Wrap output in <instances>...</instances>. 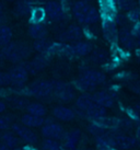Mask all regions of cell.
I'll use <instances>...</instances> for the list:
<instances>
[{
  "mask_svg": "<svg viewBox=\"0 0 140 150\" xmlns=\"http://www.w3.org/2000/svg\"><path fill=\"white\" fill-rule=\"evenodd\" d=\"M11 122L8 117L6 116H0V130H6L9 127H11Z\"/></svg>",
  "mask_w": 140,
  "mask_h": 150,
  "instance_id": "obj_37",
  "label": "cell"
},
{
  "mask_svg": "<svg viewBox=\"0 0 140 150\" xmlns=\"http://www.w3.org/2000/svg\"><path fill=\"white\" fill-rule=\"evenodd\" d=\"M118 41L122 44L125 50H132L137 45V38L134 35L132 31L127 26H123L119 30V35H118Z\"/></svg>",
  "mask_w": 140,
  "mask_h": 150,
  "instance_id": "obj_10",
  "label": "cell"
},
{
  "mask_svg": "<svg viewBox=\"0 0 140 150\" xmlns=\"http://www.w3.org/2000/svg\"><path fill=\"white\" fill-rule=\"evenodd\" d=\"M105 81V75L98 70H86L77 80V87L82 91H91Z\"/></svg>",
  "mask_w": 140,
  "mask_h": 150,
  "instance_id": "obj_2",
  "label": "cell"
},
{
  "mask_svg": "<svg viewBox=\"0 0 140 150\" xmlns=\"http://www.w3.org/2000/svg\"><path fill=\"white\" fill-rule=\"evenodd\" d=\"M72 50H74V54L76 56H86V55L91 53L92 46H91L90 43L78 42L74 45H72Z\"/></svg>",
  "mask_w": 140,
  "mask_h": 150,
  "instance_id": "obj_25",
  "label": "cell"
},
{
  "mask_svg": "<svg viewBox=\"0 0 140 150\" xmlns=\"http://www.w3.org/2000/svg\"><path fill=\"white\" fill-rule=\"evenodd\" d=\"M4 110H6V105H4V102H1V101H0V113H2Z\"/></svg>",
  "mask_w": 140,
  "mask_h": 150,
  "instance_id": "obj_41",
  "label": "cell"
},
{
  "mask_svg": "<svg viewBox=\"0 0 140 150\" xmlns=\"http://www.w3.org/2000/svg\"><path fill=\"white\" fill-rule=\"evenodd\" d=\"M53 86V93L59 100L64 101V102H70L74 98V90L69 84L60 82V81H54Z\"/></svg>",
  "mask_w": 140,
  "mask_h": 150,
  "instance_id": "obj_7",
  "label": "cell"
},
{
  "mask_svg": "<svg viewBox=\"0 0 140 150\" xmlns=\"http://www.w3.org/2000/svg\"><path fill=\"white\" fill-rule=\"evenodd\" d=\"M42 134L43 136L48 139H55V140H59L62 139L64 135H65V130L57 123H47L44 124L43 128H42Z\"/></svg>",
  "mask_w": 140,
  "mask_h": 150,
  "instance_id": "obj_11",
  "label": "cell"
},
{
  "mask_svg": "<svg viewBox=\"0 0 140 150\" xmlns=\"http://www.w3.org/2000/svg\"><path fill=\"white\" fill-rule=\"evenodd\" d=\"M83 116L91 120L92 122H95L100 120V118H102V117L106 116V108L95 103L92 108H89L87 112L84 113Z\"/></svg>",
  "mask_w": 140,
  "mask_h": 150,
  "instance_id": "obj_20",
  "label": "cell"
},
{
  "mask_svg": "<svg viewBox=\"0 0 140 150\" xmlns=\"http://www.w3.org/2000/svg\"><path fill=\"white\" fill-rule=\"evenodd\" d=\"M30 36L34 40H43L47 35V30L41 23H33L29 29Z\"/></svg>",
  "mask_w": 140,
  "mask_h": 150,
  "instance_id": "obj_24",
  "label": "cell"
},
{
  "mask_svg": "<svg viewBox=\"0 0 140 150\" xmlns=\"http://www.w3.org/2000/svg\"><path fill=\"white\" fill-rule=\"evenodd\" d=\"M21 123L23 125L28 126L30 128H33V127H41V126H44L45 124V120L44 117L41 116H35L33 114H24L23 116L21 117Z\"/></svg>",
  "mask_w": 140,
  "mask_h": 150,
  "instance_id": "obj_19",
  "label": "cell"
},
{
  "mask_svg": "<svg viewBox=\"0 0 140 150\" xmlns=\"http://www.w3.org/2000/svg\"><path fill=\"white\" fill-rule=\"evenodd\" d=\"M38 1H44V0H38Z\"/></svg>",
  "mask_w": 140,
  "mask_h": 150,
  "instance_id": "obj_49",
  "label": "cell"
},
{
  "mask_svg": "<svg viewBox=\"0 0 140 150\" xmlns=\"http://www.w3.org/2000/svg\"><path fill=\"white\" fill-rule=\"evenodd\" d=\"M138 4H139V7H140V0H138Z\"/></svg>",
  "mask_w": 140,
  "mask_h": 150,
  "instance_id": "obj_46",
  "label": "cell"
},
{
  "mask_svg": "<svg viewBox=\"0 0 140 150\" xmlns=\"http://www.w3.org/2000/svg\"><path fill=\"white\" fill-rule=\"evenodd\" d=\"M11 129L21 140H23V142L29 144V145H33V144H35L37 142L36 134L34 133L30 127L23 125L22 123L21 124H12Z\"/></svg>",
  "mask_w": 140,
  "mask_h": 150,
  "instance_id": "obj_6",
  "label": "cell"
},
{
  "mask_svg": "<svg viewBox=\"0 0 140 150\" xmlns=\"http://www.w3.org/2000/svg\"><path fill=\"white\" fill-rule=\"evenodd\" d=\"M45 10H46V14L52 20H54V21L62 19V14H64L62 6L59 2H57V1H48L46 4Z\"/></svg>",
  "mask_w": 140,
  "mask_h": 150,
  "instance_id": "obj_15",
  "label": "cell"
},
{
  "mask_svg": "<svg viewBox=\"0 0 140 150\" xmlns=\"http://www.w3.org/2000/svg\"><path fill=\"white\" fill-rule=\"evenodd\" d=\"M107 58L106 56V53L104 52V50H96L94 52L92 56H91V59L94 62V63H103L105 62Z\"/></svg>",
  "mask_w": 140,
  "mask_h": 150,
  "instance_id": "obj_35",
  "label": "cell"
},
{
  "mask_svg": "<svg viewBox=\"0 0 140 150\" xmlns=\"http://www.w3.org/2000/svg\"><path fill=\"white\" fill-rule=\"evenodd\" d=\"M114 137L115 147L117 150H130L134 149L138 144V139L134 136L127 135L126 133L120 132L119 129L111 130Z\"/></svg>",
  "mask_w": 140,
  "mask_h": 150,
  "instance_id": "obj_4",
  "label": "cell"
},
{
  "mask_svg": "<svg viewBox=\"0 0 140 150\" xmlns=\"http://www.w3.org/2000/svg\"><path fill=\"white\" fill-rule=\"evenodd\" d=\"M53 115L55 118L62 122H70L76 117V113L66 106H56L53 111Z\"/></svg>",
  "mask_w": 140,
  "mask_h": 150,
  "instance_id": "obj_17",
  "label": "cell"
},
{
  "mask_svg": "<svg viewBox=\"0 0 140 150\" xmlns=\"http://www.w3.org/2000/svg\"><path fill=\"white\" fill-rule=\"evenodd\" d=\"M72 11L76 19L82 24H93L95 22H98L100 18L98 10L83 0L77 1L74 4Z\"/></svg>",
  "mask_w": 140,
  "mask_h": 150,
  "instance_id": "obj_1",
  "label": "cell"
},
{
  "mask_svg": "<svg viewBox=\"0 0 140 150\" xmlns=\"http://www.w3.org/2000/svg\"><path fill=\"white\" fill-rule=\"evenodd\" d=\"M0 150H10L8 148V147L6 146L4 144H2V142H0Z\"/></svg>",
  "mask_w": 140,
  "mask_h": 150,
  "instance_id": "obj_42",
  "label": "cell"
},
{
  "mask_svg": "<svg viewBox=\"0 0 140 150\" xmlns=\"http://www.w3.org/2000/svg\"><path fill=\"white\" fill-rule=\"evenodd\" d=\"M127 18L128 20L132 23H139L140 22V8H134L132 10L128 11L127 13Z\"/></svg>",
  "mask_w": 140,
  "mask_h": 150,
  "instance_id": "obj_34",
  "label": "cell"
},
{
  "mask_svg": "<svg viewBox=\"0 0 140 150\" xmlns=\"http://www.w3.org/2000/svg\"><path fill=\"white\" fill-rule=\"evenodd\" d=\"M102 30H103V35L106 38V41L111 44H116L118 42V35L119 31L117 29V23L115 20H103L102 23Z\"/></svg>",
  "mask_w": 140,
  "mask_h": 150,
  "instance_id": "obj_8",
  "label": "cell"
},
{
  "mask_svg": "<svg viewBox=\"0 0 140 150\" xmlns=\"http://www.w3.org/2000/svg\"><path fill=\"white\" fill-rule=\"evenodd\" d=\"M12 38V32L8 26H0V45H8Z\"/></svg>",
  "mask_w": 140,
  "mask_h": 150,
  "instance_id": "obj_28",
  "label": "cell"
},
{
  "mask_svg": "<svg viewBox=\"0 0 140 150\" xmlns=\"http://www.w3.org/2000/svg\"><path fill=\"white\" fill-rule=\"evenodd\" d=\"M62 145L55 140V139H48L46 138L43 142V150H62Z\"/></svg>",
  "mask_w": 140,
  "mask_h": 150,
  "instance_id": "obj_33",
  "label": "cell"
},
{
  "mask_svg": "<svg viewBox=\"0 0 140 150\" xmlns=\"http://www.w3.org/2000/svg\"><path fill=\"white\" fill-rule=\"evenodd\" d=\"M53 43H50L48 40L43 38V40H36L34 43V48L35 50H37L38 53H48L50 52V50L53 48Z\"/></svg>",
  "mask_w": 140,
  "mask_h": 150,
  "instance_id": "obj_27",
  "label": "cell"
},
{
  "mask_svg": "<svg viewBox=\"0 0 140 150\" xmlns=\"http://www.w3.org/2000/svg\"><path fill=\"white\" fill-rule=\"evenodd\" d=\"M116 4L117 8L128 12L134 8H136V0H116Z\"/></svg>",
  "mask_w": 140,
  "mask_h": 150,
  "instance_id": "obj_30",
  "label": "cell"
},
{
  "mask_svg": "<svg viewBox=\"0 0 140 150\" xmlns=\"http://www.w3.org/2000/svg\"><path fill=\"white\" fill-rule=\"evenodd\" d=\"M30 54L31 50L28 44L24 43H9L2 50V55L12 63L21 62L22 59L26 58Z\"/></svg>",
  "mask_w": 140,
  "mask_h": 150,
  "instance_id": "obj_3",
  "label": "cell"
},
{
  "mask_svg": "<svg viewBox=\"0 0 140 150\" xmlns=\"http://www.w3.org/2000/svg\"><path fill=\"white\" fill-rule=\"evenodd\" d=\"M8 84H11L9 74L0 72V87H4V86H8Z\"/></svg>",
  "mask_w": 140,
  "mask_h": 150,
  "instance_id": "obj_38",
  "label": "cell"
},
{
  "mask_svg": "<svg viewBox=\"0 0 140 150\" xmlns=\"http://www.w3.org/2000/svg\"><path fill=\"white\" fill-rule=\"evenodd\" d=\"M8 74L10 76L11 83L14 84V86H22L28 80L29 71H28V69L25 67L17 66L14 67V68H12Z\"/></svg>",
  "mask_w": 140,
  "mask_h": 150,
  "instance_id": "obj_13",
  "label": "cell"
},
{
  "mask_svg": "<svg viewBox=\"0 0 140 150\" xmlns=\"http://www.w3.org/2000/svg\"><path fill=\"white\" fill-rule=\"evenodd\" d=\"M26 110H28V113L30 114H33L35 116H41L44 117L46 115V108L41 103H30L26 106Z\"/></svg>",
  "mask_w": 140,
  "mask_h": 150,
  "instance_id": "obj_26",
  "label": "cell"
},
{
  "mask_svg": "<svg viewBox=\"0 0 140 150\" xmlns=\"http://www.w3.org/2000/svg\"><path fill=\"white\" fill-rule=\"evenodd\" d=\"M138 57H139V59H140V53H139V54H138Z\"/></svg>",
  "mask_w": 140,
  "mask_h": 150,
  "instance_id": "obj_47",
  "label": "cell"
},
{
  "mask_svg": "<svg viewBox=\"0 0 140 150\" xmlns=\"http://www.w3.org/2000/svg\"><path fill=\"white\" fill-rule=\"evenodd\" d=\"M95 102L93 100V96H89V94L80 96L77 99V102H76V106L79 110V112H80L81 115H84V113L87 112L89 108H92Z\"/></svg>",
  "mask_w": 140,
  "mask_h": 150,
  "instance_id": "obj_18",
  "label": "cell"
},
{
  "mask_svg": "<svg viewBox=\"0 0 140 150\" xmlns=\"http://www.w3.org/2000/svg\"><path fill=\"white\" fill-rule=\"evenodd\" d=\"M46 17V10L42 7H35L32 10V17L31 20L33 23H41Z\"/></svg>",
  "mask_w": 140,
  "mask_h": 150,
  "instance_id": "obj_29",
  "label": "cell"
},
{
  "mask_svg": "<svg viewBox=\"0 0 140 150\" xmlns=\"http://www.w3.org/2000/svg\"><path fill=\"white\" fill-rule=\"evenodd\" d=\"M136 138L140 140V126H137L136 128Z\"/></svg>",
  "mask_w": 140,
  "mask_h": 150,
  "instance_id": "obj_40",
  "label": "cell"
},
{
  "mask_svg": "<svg viewBox=\"0 0 140 150\" xmlns=\"http://www.w3.org/2000/svg\"><path fill=\"white\" fill-rule=\"evenodd\" d=\"M14 150H34V149L31 148V147H22V148H17V149Z\"/></svg>",
  "mask_w": 140,
  "mask_h": 150,
  "instance_id": "obj_43",
  "label": "cell"
},
{
  "mask_svg": "<svg viewBox=\"0 0 140 150\" xmlns=\"http://www.w3.org/2000/svg\"><path fill=\"white\" fill-rule=\"evenodd\" d=\"M99 4L103 20H115L117 17V4L115 0H99Z\"/></svg>",
  "mask_w": 140,
  "mask_h": 150,
  "instance_id": "obj_9",
  "label": "cell"
},
{
  "mask_svg": "<svg viewBox=\"0 0 140 150\" xmlns=\"http://www.w3.org/2000/svg\"><path fill=\"white\" fill-rule=\"evenodd\" d=\"M95 122H96L98 124H100L102 127H104L106 130H114V129L119 128L120 118L113 117V116H104Z\"/></svg>",
  "mask_w": 140,
  "mask_h": 150,
  "instance_id": "obj_21",
  "label": "cell"
},
{
  "mask_svg": "<svg viewBox=\"0 0 140 150\" xmlns=\"http://www.w3.org/2000/svg\"><path fill=\"white\" fill-rule=\"evenodd\" d=\"M46 65H47V59H46L44 56H37V57H35L32 62H30L25 68H26L28 71H30V72L36 74L37 71L44 69L46 67Z\"/></svg>",
  "mask_w": 140,
  "mask_h": 150,
  "instance_id": "obj_23",
  "label": "cell"
},
{
  "mask_svg": "<svg viewBox=\"0 0 140 150\" xmlns=\"http://www.w3.org/2000/svg\"><path fill=\"white\" fill-rule=\"evenodd\" d=\"M0 16H1V6H0Z\"/></svg>",
  "mask_w": 140,
  "mask_h": 150,
  "instance_id": "obj_45",
  "label": "cell"
},
{
  "mask_svg": "<svg viewBox=\"0 0 140 150\" xmlns=\"http://www.w3.org/2000/svg\"><path fill=\"white\" fill-rule=\"evenodd\" d=\"M135 122L132 121V118H120V123H119V130L123 132V133H128L132 129L135 128Z\"/></svg>",
  "mask_w": 140,
  "mask_h": 150,
  "instance_id": "obj_31",
  "label": "cell"
},
{
  "mask_svg": "<svg viewBox=\"0 0 140 150\" xmlns=\"http://www.w3.org/2000/svg\"><path fill=\"white\" fill-rule=\"evenodd\" d=\"M1 142L4 144L9 149H17L20 144V138L13 132H6L1 135Z\"/></svg>",
  "mask_w": 140,
  "mask_h": 150,
  "instance_id": "obj_22",
  "label": "cell"
},
{
  "mask_svg": "<svg viewBox=\"0 0 140 150\" xmlns=\"http://www.w3.org/2000/svg\"><path fill=\"white\" fill-rule=\"evenodd\" d=\"M88 129H89L90 134H92V135H93V136H95V137L101 136V135H103V134H105L107 132L106 129L104 128V127H102L100 124H98L96 122H92L90 125H89Z\"/></svg>",
  "mask_w": 140,
  "mask_h": 150,
  "instance_id": "obj_32",
  "label": "cell"
},
{
  "mask_svg": "<svg viewBox=\"0 0 140 150\" xmlns=\"http://www.w3.org/2000/svg\"><path fill=\"white\" fill-rule=\"evenodd\" d=\"M81 137V132L78 129L70 130L68 133H65L62 139V147L65 150H74L78 146V142Z\"/></svg>",
  "mask_w": 140,
  "mask_h": 150,
  "instance_id": "obj_12",
  "label": "cell"
},
{
  "mask_svg": "<svg viewBox=\"0 0 140 150\" xmlns=\"http://www.w3.org/2000/svg\"><path fill=\"white\" fill-rule=\"evenodd\" d=\"M83 1H90V0H83Z\"/></svg>",
  "mask_w": 140,
  "mask_h": 150,
  "instance_id": "obj_48",
  "label": "cell"
},
{
  "mask_svg": "<svg viewBox=\"0 0 140 150\" xmlns=\"http://www.w3.org/2000/svg\"><path fill=\"white\" fill-rule=\"evenodd\" d=\"M93 100L96 104L101 105L103 108H112L114 104V96L107 91H99L93 94Z\"/></svg>",
  "mask_w": 140,
  "mask_h": 150,
  "instance_id": "obj_16",
  "label": "cell"
},
{
  "mask_svg": "<svg viewBox=\"0 0 140 150\" xmlns=\"http://www.w3.org/2000/svg\"><path fill=\"white\" fill-rule=\"evenodd\" d=\"M83 36L82 30L79 28L78 25H71L68 29L62 33V35L59 36V40L62 42H76L81 40Z\"/></svg>",
  "mask_w": 140,
  "mask_h": 150,
  "instance_id": "obj_14",
  "label": "cell"
},
{
  "mask_svg": "<svg viewBox=\"0 0 140 150\" xmlns=\"http://www.w3.org/2000/svg\"><path fill=\"white\" fill-rule=\"evenodd\" d=\"M132 33H134V35H135L137 38H140V22L134 25V28L132 29Z\"/></svg>",
  "mask_w": 140,
  "mask_h": 150,
  "instance_id": "obj_39",
  "label": "cell"
},
{
  "mask_svg": "<svg viewBox=\"0 0 140 150\" xmlns=\"http://www.w3.org/2000/svg\"><path fill=\"white\" fill-rule=\"evenodd\" d=\"M134 108H135L138 113H140V102H139V103H137V104L134 106Z\"/></svg>",
  "mask_w": 140,
  "mask_h": 150,
  "instance_id": "obj_44",
  "label": "cell"
},
{
  "mask_svg": "<svg viewBox=\"0 0 140 150\" xmlns=\"http://www.w3.org/2000/svg\"><path fill=\"white\" fill-rule=\"evenodd\" d=\"M53 82L46 81V80H38L30 86L28 92L30 96H35V98H46L53 93Z\"/></svg>",
  "mask_w": 140,
  "mask_h": 150,
  "instance_id": "obj_5",
  "label": "cell"
},
{
  "mask_svg": "<svg viewBox=\"0 0 140 150\" xmlns=\"http://www.w3.org/2000/svg\"><path fill=\"white\" fill-rule=\"evenodd\" d=\"M14 12L17 13V14H19V16H24V14H26V13L29 12V7L24 2H20V4H18L16 6Z\"/></svg>",
  "mask_w": 140,
  "mask_h": 150,
  "instance_id": "obj_36",
  "label": "cell"
}]
</instances>
